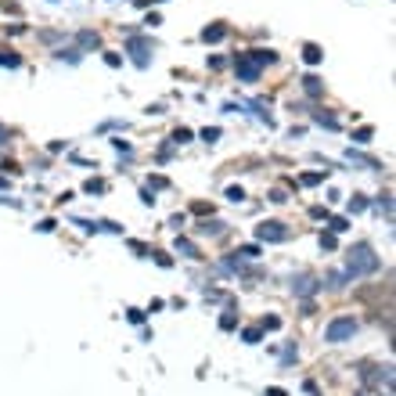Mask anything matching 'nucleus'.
<instances>
[{"instance_id": "nucleus-14", "label": "nucleus", "mask_w": 396, "mask_h": 396, "mask_svg": "<svg viewBox=\"0 0 396 396\" xmlns=\"http://www.w3.org/2000/svg\"><path fill=\"white\" fill-rule=\"evenodd\" d=\"M104 188H108V184H104V180H98V177H90L87 184H83L87 195H104Z\"/></svg>"}, {"instance_id": "nucleus-36", "label": "nucleus", "mask_w": 396, "mask_h": 396, "mask_svg": "<svg viewBox=\"0 0 396 396\" xmlns=\"http://www.w3.org/2000/svg\"><path fill=\"white\" fill-rule=\"evenodd\" d=\"M4 188H7V180H4V177H0V191H4Z\"/></svg>"}, {"instance_id": "nucleus-16", "label": "nucleus", "mask_w": 396, "mask_h": 396, "mask_svg": "<svg viewBox=\"0 0 396 396\" xmlns=\"http://www.w3.org/2000/svg\"><path fill=\"white\" fill-rule=\"evenodd\" d=\"M313 123H317V126L335 130V126H339V119H335V115H324V112H313Z\"/></svg>"}, {"instance_id": "nucleus-22", "label": "nucleus", "mask_w": 396, "mask_h": 396, "mask_svg": "<svg viewBox=\"0 0 396 396\" xmlns=\"http://www.w3.org/2000/svg\"><path fill=\"white\" fill-rule=\"evenodd\" d=\"M371 137H375V130H371V126H360V130L353 133V141H357V144H371Z\"/></svg>"}, {"instance_id": "nucleus-26", "label": "nucleus", "mask_w": 396, "mask_h": 396, "mask_svg": "<svg viewBox=\"0 0 396 396\" xmlns=\"http://www.w3.org/2000/svg\"><path fill=\"white\" fill-rule=\"evenodd\" d=\"M54 227H58L54 220H40V223H36V231H40V234H51V231H54Z\"/></svg>"}, {"instance_id": "nucleus-15", "label": "nucleus", "mask_w": 396, "mask_h": 396, "mask_svg": "<svg viewBox=\"0 0 396 396\" xmlns=\"http://www.w3.org/2000/svg\"><path fill=\"white\" fill-rule=\"evenodd\" d=\"M0 65H7V69H18V65H22V58L14 54V51H0Z\"/></svg>"}, {"instance_id": "nucleus-11", "label": "nucleus", "mask_w": 396, "mask_h": 396, "mask_svg": "<svg viewBox=\"0 0 396 396\" xmlns=\"http://www.w3.org/2000/svg\"><path fill=\"white\" fill-rule=\"evenodd\" d=\"M177 252L191 256V260H202V256H198V249H195V241H188V238H177Z\"/></svg>"}, {"instance_id": "nucleus-35", "label": "nucleus", "mask_w": 396, "mask_h": 396, "mask_svg": "<svg viewBox=\"0 0 396 396\" xmlns=\"http://www.w3.org/2000/svg\"><path fill=\"white\" fill-rule=\"evenodd\" d=\"M7 137H11V133H7V126H0V144H4V141H7Z\"/></svg>"}, {"instance_id": "nucleus-13", "label": "nucleus", "mask_w": 396, "mask_h": 396, "mask_svg": "<svg viewBox=\"0 0 396 396\" xmlns=\"http://www.w3.org/2000/svg\"><path fill=\"white\" fill-rule=\"evenodd\" d=\"M342 231H349V220L346 216H331L328 220V234H342Z\"/></svg>"}, {"instance_id": "nucleus-28", "label": "nucleus", "mask_w": 396, "mask_h": 396, "mask_svg": "<svg viewBox=\"0 0 396 396\" xmlns=\"http://www.w3.org/2000/svg\"><path fill=\"white\" fill-rule=\"evenodd\" d=\"M155 263H159V267H173V256H166V252H155Z\"/></svg>"}, {"instance_id": "nucleus-33", "label": "nucleus", "mask_w": 396, "mask_h": 396, "mask_svg": "<svg viewBox=\"0 0 396 396\" xmlns=\"http://www.w3.org/2000/svg\"><path fill=\"white\" fill-rule=\"evenodd\" d=\"M321 245L324 249H335V234H321Z\"/></svg>"}, {"instance_id": "nucleus-6", "label": "nucleus", "mask_w": 396, "mask_h": 396, "mask_svg": "<svg viewBox=\"0 0 396 396\" xmlns=\"http://www.w3.org/2000/svg\"><path fill=\"white\" fill-rule=\"evenodd\" d=\"M317 288H321V285H317V278H310V274H299V278L292 281V292L296 296H313Z\"/></svg>"}, {"instance_id": "nucleus-7", "label": "nucleus", "mask_w": 396, "mask_h": 396, "mask_svg": "<svg viewBox=\"0 0 396 396\" xmlns=\"http://www.w3.org/2000/svg\"><path fill=\"white\" fill-rule=\"evenodd\" d=\"M223 36H227V25H220V22H212V25L202 29V40H205V43H220Z\"/></svg>"}, {"instance_id": "nucleus-5", "label": "nucleus", "mask_w": 396, "mask_h": 396, "mask_svg": "<svg viewBox=\"0 0 396 396\" xmlns=\"http://www.w3.org/2000/svg\"><path fill=\"white\" fill-rule=\"evenodd\" d=\"M130 54H133V65L144 69L148 65V54H151V40L144 36H130Z\"/></svg>"}, {"instance_id": "nucleus-12", "label": "nucleus", "mask_w": 396, "mask_h": 396, "mask_svg": "<svg viewBox=\"0 0 396 396\" xmlns=\"http://www.w3.org/2000/svg\"><path fill=\"white\" fill-rule=\"evenodd\" d=\"M80 47H83V51L101 47V36H98V33H80Z\"/></svg>"}, {"instance_id": "nucleus-2", "label": "nucleus", "mask_w": 396, "mask_h": 396, "mask_svg": "<svg viewBox=\"0 0 396 396\" xmlns=\"http://www.w3.org/2000/svg\"><path fill=\"white\" fill-rule=\"evenodd\" d=\"M263 65H274V51H249V54H238L234 58V72L241 83H256L260 80Z\"/></svg>"}, {"instance_id": "nucleus-19", "label": "nucleus", "mask_w": 396, "mask_h": 396, "mask_svg": "<svg viewBox=\"0 0 396 396\" xmlns=\"http://www.w3.org/2000/svg\"><path fill=\"white\" fill-rule=\"evenodd\" d=\"M234 256H238V260H256V256H260V245H241Z\"/></svg>"}, {"instance_id": "nucleus-23", "label": "nucleus", "mask_w": 396, "mask_h": 396, "mask_svg": "<svg viewBox=\"0 0 396 396\" xmlns=\"http://www.w3.org/2000/svg\"><path fill=\"white\" fill-rule=\"evenodd\" d=\"M220 328H223V331H234V328H238L234 313H223V317H220Z\"/></svg>"}, {"instance_id": "nucleus-8", "label": "nucleus", "mask_w": 396, "mask_h": 396, "mask_svg": "<svg viewBox=\"0 0 396 396\" xmlns=\"http://www.w3.org/2000/svg\"><path fill=\"white\" fill-rule=\"evenodd\" d=\"M302 62H306V65H321L324 62V51L317 47V43H306V47H302Z\"/></svg>"}, {"instance_id": "nucleus-10", "label": "nucleus", "mask_w": 396, "mask_h": 396, "mask_svg": "<svg viewBox=\"0 0 396 396\" xmlns=\"http://www.w3.org/2000/svg\"><path fill=\"white\" fill-rule=\"evenodd\" d=\"M302 90H306L310 98H321V90H324V83L317 80V76H302Z\"/></svg>"}, {"instance_id": "nucleus-37", "label": "nucleus", "mask_w": 396, "mask_h": 396, "mask_svg": "<svg viewBox=\"0 0 396 396\" xmlns=\"http://www.w3.org/2000/svg\"><path fill=\"white\" fill-rule=\"evenodd\" d=\"M151 4H166V0H151Z\"/></svg>"}, {"instance_id": "nucleus-3", "label": "nucleus", "mask_w": 396, "mask_h": 396, "mask_svg": "<svg viewBox=\"0 0 396 396\" xmlns=\"http://www.w3.org/2000/svg\"><path fill=\"white\" fill-rule=\"evenodd\" d=\"M357 317H335V321L324 328V339L328 342H346V339H353V335H357Z\"/></svg>"}, {"instance_id": "nucleus-27", "label": "nucleus", "mask_w": 396, "mask_h": 396, "mask_svg": "<svg viewBox=\"0 0 396 396\" xmlns=\"http://www.w3.org/2000/svg\"><path fill=\"white\" fill-rule=\"evenodd\" d=\"M104 65H112V69H119V65H123V58H119V54H112V51H108V54H104Z\"/></svg>"}, {"instance_id": "nucleus-4", "label": "nucleus", "mask_w": 396, "mask_h": 396, "mask_svg": "<svg viewBox=\"0 0 396 396\" xmlns=\"http://www.w3.org/2000/svg\"><path fill=\"white\" fill-rule=\"evenodd\" d=\"M256 238H260V241H285L288 238V227L281 220H263L260 227H256Z\"/></svg>"}, {"instance_id": "nucleus-20", "label": "nucleus", "mask_w": 396, "mask_h": 396, "mask_svg": "<svg viewBox=\"0 0 396 396\" xmlns=\"http://www.w3.org/2000/svg\"><path fill=\"white\" fill-rule=\"evenodd\" d=\"M198 137H202L205 144H216V141H220V126H205V130L198 133Z\"/></svg>"}, {"instance_id": "nucleus-1", "label": "nucleus", "mask_w": 396, "mask_h": 396, "mask_svg": "<svg viewBox=\"0 0 396 396\" xmlns=\"http://www.w3.org/2000/svg\"><path fill=\"white\" fill-rule=\"evenodd\" d=\"M378 267H382V260L375 256L368 241H357L346 256V278H368V274H378Z\"/></svg>"}, {"instance_id": "nucleus-18", "label": "nucleus", "mask_w": 396, "mask_h": 396, "mask_svg": "<svg viewBox=\"0 0 396 396\" xmlns=\"http://www.w3.org/2000/svg\"><path fill=\"white\" fill-rule=\"evenodd\" d=\"M241 339H245L249 346H256V342L263 339V328H245V331H241Z\"/></svg>"}, {"instance_id": "nucleus-34", "label": "nucleus", "mask_w": 396, "mask_h": 396, "mask_svg": "<svg viewBox=\"0 0 396 396\" xmlns=\"http://www.w3.org/2000/svg\"><path fill=\"white\" fill-rule=\"evenodd\" d=\"M267 396H288L285 389H278V386H274V389H267Z\"/></svg>"}, {"instance_id": "nucleus-21", "label": "nucleus", "mask_w": 396, "mask_h": 396, "mask_svg": "<svg viewBox=\"0 0 396 396\" xmlns=\"http://www.w3.org/2000/svg\"><path fill=\"white\" fill-rule=\"evenodd\" d=\"M191 137H195V133H191L188 126H177V130H173V144H188Z\"/></svg>"}, {"instance_id": "nucleus-25", "label": "nucleus", "mask_w": 396, "mask_h": 396, "mask_svg": "<svg viewBox=\"0 0 396 396\" xmlns=\"http://www.w3.org/2000/svg\"><path fill=\"white\" fill-rule=\"evenodd\" d=\"M364 205H368V202H364V198H360V195H353V198H349V212H360Z\"/></svg>"}, {"instance_id": "nucleus-32", "label": "nucleus", "mask_w": 396, "mask_h": 396, "mask_svg": "<svg viewBox=\"0 0 396 396\" xmlns=\"http://www.w3.org/2000/svg\"><path fill=\"white\" fill-rule=\"evenodd\" d=\"M112 144H115V148H119V151H123V155H130V151H133V148H130V144H126V141H123V137H119V141H112Z\"/></svg>"}, {"instance_id": "nucleus-24", "label": "nucleus", "mask_w": 396, "mask_h": 396, "mask_svg": "<svg viewBox=\"0 0 396 396\" xmlns=\"http://www.w3.org/2000/svg\"><path fill=\"white\" fill-rule=\"evenodd\" d=\"M58 58H62V62H65V58H69V62L76 65V62H80V51H65V47H62V51H58Z\"/></svg>"}, {"instance_id": "nucleus-9", "label": "nucleus", "mask_w": 396, "mask_h": 396, "mask_svg": "<svg viewBox=\"0 0 396 396\" xmlns=\"http://www.w3.org/2000/svg\"><path fill=\"white\" fill-rule=\"evenodd\" d=\"M223 231H227L223 220H202V223H198V234H212V238H216V234H223Z\"/></svg>"}, {"instance_id": "nucleus-30", "label": "nucleus", "mask_w": 396, "mask_h": 396, "mask_svg": "<svg viewBox=\"0 0 396 396\" xmlns=\"http://www.w3.org/2000/svg\"><path fill=\"white\" fill-rule=\"evenodd\" d=\"M126 317H130V324H141V321H144L141 310H126Z\"/></svg>"}, {"instance_id": "nucleus-31", "label": "nucleus", "mask_w": 396, "mask_h": 396, "mask_svg": "<svg viewBox=\"0 0 396 396\" xmlns=\"http://www.w3.org/2000/svg\"><path fill=\"white\" fill-rule=\"evenodd\" d=\"M263 328H270V331H278V328H281V317H267V321H263Z\"/></svg>"}, {"instance_id": "nucleus-17", "label": "nucleus", "mask_w": 396, "mask_h": 396, "mask_svg": "<svg viewBox=\"0 0 396 396\" xmlns=\"http://www.w3.org/2000/svg\"><path fill=\"white\" fill-rule=\"evenodd\" d=\"M324 173H328V170H324ZM324 173H302L299 184H302V188H313V184H321V180H324Z\"/></svg>"}, {"instance_id": "nucleus-29", "label": "nucleus", "mask_w": 396, "mask_h": 396, "mask_svg": "<svg viewBox=\"0 0 396 396\" xmlns=\"http://www.w3.org/2000/svg\"><path fill=\"white\" fill-rule=\"evenodd\" d=\"M227 198H231V202H241V198H245V191H241V188H227Z\"/></svg>"}]
</instances>
